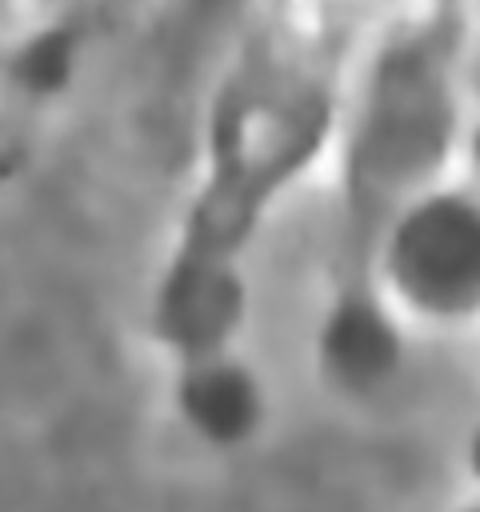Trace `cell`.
Here are the masks:
<instances>
[{
  "mask_svg": "<svg viewBox=\"0 0 480 512\" xmlns=\"http://www.w3.org/2000/svg\"><path fill=\"white\" fill-rule=\"evenodd\" d=\"M360 48L356 0H224L148 328L180 420L216 448L252 440L264 392L236 352L252 268L280 208L328 164Z\"/></svg>",
  "mask_w": 480,
  "mask_h": 512,
  "instance_id": "obj_1",
  "label": "cell"
},
{
  "mask_svg": "<svg viewBox=\"0 0 480 512\" xmlns=\"http://www.w3.org/2000/svg\"><path fill=\"white\" fill-rule=\"evenodd\" d=\"M472 4L404 0L360 40L332 168V236L316 360L348 396L380 392L400 356L368 324V280L388 240L448 184L472 148Z\"/></svg>",
  "mask_w": 480,
  "mask_h": 512,
  "instance_id": "obj_2",
  "label": "cell"
},
{
  "mask_svg": "<svg viewBox=\"0 0 480 512\" xmlns=\"http://www.w3.org/2000/svg\"><path fill=\"white\" fill-rule=\"evenodd\" d=\"M468 468H472V476L480 480V424H476V432H472V440H468Z\"/></svg>",
  "mask_w": 480,
  "mask_h": 512,
  "instance_id": "obj_3",
  "label": "cell"
},
{
  "mask_svg": "<svg viewBox=\"0 0 480 512\" xmlns=\"http://www.w3.org/2000/svg\"><path fill=\"white\" fill-rule=\"evenodd\" d=\"M472 4V16H476V24H480V0H468Z\"/></svg>",
  "mask_w": 480,
  "mask_h": 512,
  "instance_id": "obj_4",
  "label": "cell"
},
{
  "mask_svg": "<svg viewBox=\"0 0 480 512\" xmlns=\"http://www.w3.org/2000/svg\"><path fill=\"white\" fill-rule=\"evenodd\" d=\"M464 512H480V504H472V508H464Z\"/></svg>",
  "mask_w": 480,
  "mask_h": 512,
  "instance_id": "obj_5",
  "label": "cell"
}]
</instances>
